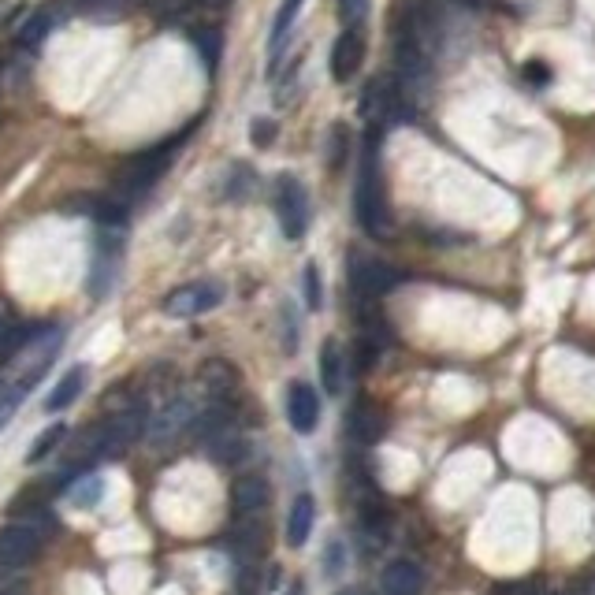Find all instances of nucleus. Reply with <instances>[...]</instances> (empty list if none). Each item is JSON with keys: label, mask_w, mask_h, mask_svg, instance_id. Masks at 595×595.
Wrapping results in <instances>:
<instances>
[{"label": "nucleus", "mask_w": 595, "mask_h": 595, "mask_svg": "<svg viewBox=\"0 0 595 595\" xmlns=\"http://www.w3.org/2000/svg\"><path fill=\"white\" fill-rule=\"evenodd\" d=\"M436 12L428 0H406L398 12L395 27V82L402 93H421L432 75V56H436Z\"/></svg>", "instance_id": "1"}, {"label": "nucleus", "mask_w": 595, "mask_h": 595, "mask_svg": "<svg viewBox=\"0 0 595 595\" xmlns=\"http://www.w3.org/2000/svg\"><path fill=\"white\" fill-rule=\"evenodd\" d=\"M380 134L369 131L365 138V153H361V172L354 186V212L357 224L365 227V235L387 238L391 235V209H387L384 175H380Z\"/></svg>", "instance_id": "2"}, {"label": "nucleus", "mask_w": 595, "mask_h": 595, "mask_svg": "<svg viewBox=\"0 0 595 595\" xmlns=\"http://www.w3.org/2000/svg\"><path fill=\"white\" fill-rule=\"evenodd\" d=\"M190 131H194V123L186 127V131H179L175 138H168V142H157V146L142 149V153H134L123 168H119L116 175V186L123 190V194H146L149 186L157 183L160 175L172 168L175 153H179V146H183L186 138H190Z\"/></svg>", "instance_id": "3"}, {"label": "nucleus", "mask_w": 595, "mask_h": 595, "mask_svg": "<svg viewBox=\"0 0 595 595\" xmlns=\"http://www.w3.org/2000/svg\"><path fill=\"white\" fill-rule=\"evenodd\" d=\"M60 346H64V335L60 331H45V335H34L23 350H19V357H15V369L12 376L4 380V384H12L15 391H23L27 395L30 387L41 384V376L49 372V365H53V357L60 354Z\"/></svg>", "instance_id": "4"}, {"label": "nucleus", "mask_w": 595, "mask_h": 595, "mask_svg": "<svg viewBox=\"0 0 595 595\" xmlns=\"http://www.w3.org/2000/svg\"><path fill=\"white\" fill-rule=\"evenodd\" d=\"M361 112H365V119H369L372 131H376L380 123H398V119L410 116V101H406L402 86H398L391 75H380V79H372L369 86H365Z\"/></svg>", "instance_id": "5"}, {"label": "nucleus", "mask_w": 595, "mask_h": 595, "mask_svg": "<svg viewBox=\"0 0 595 595\" xmlns=\"http://www.w3.org/2000/svg\"><path fill=\"white\" fill-rule=\"evenodd\" d=\"M45 551V532L30 521H15L0 529V566L4 569H27L34 566Z\"/></svg>", "instance_id": "6"}, {"label": "nucleus", "mask_w": 595, "mask_h": 595, "mask_svg": "<svg viewBox=\"0 0 595 595\" xmlns=\"http://www.w3.org/2000/svg\"><path fill=\"white\" fill-rule=\"evenodd\" d=\"M220 302H224V287H220L216 279H198V283L175 287V291L164 298V313L179 320H190V317H201V313H212Z\"/></svg>", "instance_id": "7"}, {"label": "nucleus", "mask_w": 595, "mask_h": 595, "mask_svg": "<svg viewBox=\"0 0 595 595\" xmlns=\"http://www.w3.org/2000/svg\"><path fill=\"white\" fill-rule=\"evenodd\" d=\"M276 216H279V227H283V235L298 242V238L309 231V194H305V186L294 179V175H279L276 183Z\"/></svg>", "instance_id": "8"}, {"label": "nucleus", "mask_w": 595, "mask_h": 595, "mask_svg": "<svg viewBox=\"0 0 595 595\" xmlns=\"http://www.w3.org/2000/svg\"><path fill=\"white\" fill-rule=\"evenodd\" d=\"M402 276L398 268L376 261V257H350V287L361 298H384L387 291H395Z\"/></svg>", "instance_id": "9"}, {"label": "nucleus", "mask_w": 595, "mask_h": 595, "mask_svg": "<svg viewBox=\"0 0 595 595\" xmlns=\"http://www.w3.org/2000/svg\"><path fill=\"white\" fill-rule=\"evenodd\" d=\"M287 421H291V428L298 436L317 432V424H320V398L317 391L309 384H302V380L287 387Z\"/></svg>", "instance_id": "10"}, {"label": "nucleus", "mask_w": 595, "mask_h": 595, "mask_svg": "<svg viewBox=\"0 0 595 595\" xmlns=\"http://www.w3.org/2000/svg\"><path fill=\"white\" fill-rule=\"evenodd\" d=\"M365 60V38L357 27H346L335 45H331V79L335 82H350L357 75V67Z\"/></svg>", "instance_id": "11"}, {"label": "nucleus", "mask_w": 595, "mask_h": 595, "mask_svg": "<svg viewBox=\"0 0 595 595\" xmlns=\"http://www.w3.org/2000/svg\"><path fill=\"white\" fill-rule=\"evenodd\" d=\"M346 432H350L357 443H376V439H384V432H387L384 410H380L376 402H369V398L354 402V410H350V417H346Z\"/></svg>", "instance_id": "12"}, {"label": "nucleus", "mask_w": 595, "mask_h": 595, "mask_svg": "<svg viewBox=\"0 0 595 595\" xmlns=\"http://www.w3.org/2000/svg\"><path fill=\"white\" fill-rule=\"evenodd\" d=\"M272 499V488H268L265 476H242L235 480V488H231V506H235L238 517H253L261 514Z\"/></svg>", "instance_id": "13"}, {"label": "nucleus", "mask_w": 595, "mask_h": 595, "mask_svg": "<svg viewBox=\"0 0 595 595\" xmlns=\"http://www.w3.org/2000/svg\"><path fill=\"white\" fill-rule=\"evenodd\" d=\"M380 584H384V595H421L424 569L417 562H410V558H398V562H391L384 569Z\"/></svg>", "instance_id": "14"}, {"label": "nucleus", "mask_w": 595, "mask_h": 595, "mask_svg": "<svg viewBox=\"0 0 595 595\" xmlns=\"http://www.w3.org/2000/svg\"><path fill=\"white\" fill-rule=\"evenodd\" d=\"M67 212H82V216H93L97 224H112V227H119L127 220V205L101 198V194H79V198H71L67 201Z\"/></svg>", "instance_id": "15"}, {"label": "nucleus", "mask_w": 595, "mask_h": 595, "mask_svg": "<svg viewBox=\"0 0 595 595\" xmlns=\"http://www.w3.org/2000/svg\"><path fill=\"white\" fill-rule=\"evenodd\" d=\"M320 380H324V391L328 395H339L346 387V354L339 339H328L320 346Z\"/></svg>", "instance_id": "16"}, {"label": "nucleus", "mask_w": 595, "mask_h": 595, "mask_svg": "<svg viewBox=\"0 0 595 595\" xmlns=\"http://www.w3.org/2000/svg\"><path fill=\"white\" fill-rule=\"evenodd\" d=\"M313 521H317V499L313 495H298L291 503V514H287V543L305 547L309 532H313Z\"/></svg>", "instance_id": "17"}, {"label": "nucleus", "mask_w": 595, "mask_h": 595, "mask_svg": "<svg viewBox=\"0 0 595 595\" xmlns=\"http://www.w3.org/2000/svg\"><path fill=\"white\" fill-rule=\"evenodd\" d=\"M119 242H101L97 246V261H93V279H90V291L93 298H101V294L112 291V279H116V268H119Z\"/></svg>", "instance_id": "18"}, {"label": "nucleus", "mask_w": 595, "mask_h": 595, "mask_svg": "<svg viewBox=\"0 0 595 595\" xmlns=\"http://www.w3.org/2000/svg\"><path fill=\"white\" fill-rule=\"evenodd\" d=\"M82 387H86V365H75V369H67L64 372V380L49 391V398H45V410L49 413H60V410H67L75 398L82 395Z\"/></svg>", "instance_id": "19"}, {"label": "nucleus", "mask_w": 595, "mask_h": 595, "mask_svg": "<svg viewBox=\"0 0 595 595\" xmlns=\"http://www.w3.org/2000/svg\"><path fill=\"white\" fill-rule=\"evenodd\" d=\"M64 15H67V12H64V4H60V0H53V4H45V8H38V12L30 15L27 27H23V41H27V45H38V41L45 38V34H53L56 23H60Z\"/></svg>", "instance_id": "20"}, {"label": "nucleus", "mask_w": 595, "mask_h": 595, "mask_svg": "<svg viewBox=\"0 0 595 595\" xmlns=\"http://www.w3.org/2000/svg\"><path fill=\"white\" fill-rule=\"evenodd\" d=\"M190 41H194V49L201 53L205 67H209V71H216V64H220V53H224V34H220L216 27H194V30H190Z\"/></svg>", "instance_id": "21"}, {"label": "nucleus", "mask_w": 595, "mask_h": 595, "mask_svg": "<svg viewBox=\"0 0 595 595\" xmlns=\"http://www.w3.org/2000/svg\"><path fill=\"white\" fill-rule=\"evenodd\" d=\"M201 384L209 387L212 395H227V387L238 384V372L231 369V361H205L201 365Z\"/></svg>", "instance_id": "22"}, {"label": "nucleus", "mask_w": 595, "mask_h": 595, "mask_svg": "<svg viewBox=\"0 0 595 595\" xmlns=\"http://www.w3.org/2000/svg\"><path fill=\"white\" fill-rule=\"evenodd\" d=\"M67 436V424H49V428H45V432H41L38 439H34V443H30V450H27V462L30 465H38V462H45V458H49V454H53L56 450V443H60V439Z\"/></svg>", "instance_id": "23"}, {"label": "nucleus", "mask_w": 595, "mask_h": 595, "mask_svg": "<svg viewBox=\"0 0 595 595\" xmlns=\"http://www.w3.org/2000/svg\"><path fill=\"white\" fill-rule=\"evenodd\" d=\"M101 476H82V480H75V488L67 491V499L75 506H93L97 499H101Z\"/></svg>", "instance_id": "24"}, {"label": "nucleus", "mask_w": 595, "mask_h": 595, "mask_svg": "<svg viewBox=\"0 0 595 595\" xmlns=\"http://www.w3.org/2000/svg\"><path fill=\"white\" fill-rule=\"evenodd\" d=\"M298 12H302V0H283V8H279V15H276V27H272V49L283 45V38H287V30L294 27Z\"/></svg>", "instance_id": "25"}, {"label": "nucleus", "mask_w": 595, "mask_h": 595, "mask_svg": "<svg viewBox=\"0 0 595 595\" xmlns=\"http://www.w3.org/2000/svg\"><path fill=\"white\" fill-rule=\"evenodd\" d=\"M346 153H350V131H346L343 123H335V127H331V142H328V164H331V172H339V168H343Z\"/></svg>", "instance_id": "26"}, {"label": "nucleus", "mask_w": 595, "mask_h": 595, "mask_svg": "<svg viewBox=\"0 0 595 595\" xmlns=\"http://www.w3.org/2000/svg\"><path fill=\"white\" fill-rule=\"evenodd\" d=\"M19 346V324H15V317L0 305V361L4 357H12V350Z\"/></svg>", "instance_id": "27"}, {"label": "nucleus", "mask_w": 595, "mask_h": 595, "mask_svg": "<svg viewBox=\"0 0 595 595\" xmlns=\"http://www.w3.org/2000/svg\"><path fill=\"white\" fill-rule=\"evenodd\" d=\"M23 398H27V395H23V391H15L12 384H0V428L12 421L15 410L23 406Z\"/></svg>", "instance_id": "28"}, {"label": "nucleus", "mask_w": 595, "mask_h": 595, "mask_svg": "<svg viewBox=\"0 0 595 595\" xmlns=\"http://www.w3.org/2000/svg\"><path fill=\"white\" fill-rule=\"evenodd\" d=\"M305 305H309V309H320V305H324V287H320L317 265H305Z\"/></svg>", "instance_id": "29"}, {"label": "nucleus", "mask_w": 595, "mask_h": 595, "mask_svg": "<svg viewBox=\"0 0 595 595\" xmlns=\"http://www.w3.org/2000/svg\"><path fill=\"white\" fill-rule=\"evenodd\" d=\"M0 595H27V577L19 569L0 566Z\"/></svg>", "instance_id": "30"}, {"label": "nucleus", "mask_w": 595, "mask_h": 595, "mask_svg": "<svg viewBox=\"0 0 595 595\" xmlns=\"http://www.w3.org/2000/svg\"><path fill=\"white\" fill-rule=\"evenodd\" d=\"M250 138H253V146H272V138H276V123L272 119H253V127H250Z\"/></svg>", "instance_id": "31"}, {"label": "nucleus", "mask_w": 595, "mask_h": 595, "mask_svg": "<svg viewBox=\"0 0 595 595\" xmlns=\"http://www.w3.org/2000/svg\"><path fill=\"white\" fill-rule=\"evenodd\" d=\"M339 15H343L346 27L361 30V19H365V0H343V4H339Z\"/></svg>", "instance_id": "32"}, {"label": "nucleus", "mask_w": 595, "mask_h": 595, "mask_svg": "<svg viewBox=\"0 0 595 595\" xmlns=\"http://www.w3.org/2000/svg\"><path fill=\"white\" fill-rule=\"evenodd\" d=\"M283 350H287V354L298 350V324H294L291 305H283Z\"/></svg>", "instance_id": "33"}, {"label": "nucleus", "mask_w": 595, "mask_h": 595, "mask_svg": "<svg viewBox=\"0 0 595 595\" xmlns=\"http://www.w3.org/2000/svg\"><path fill=\"white\" fill-rule=\"evenodd\" d=\"M324 569H328V577H339L343 573V543L331 540L328 551H324Z\"/></svg>", "instance_id": "34"}, {"label": "nucleus", "mask_w": 595, "mask_h": 595, "mask_svg": "<svg viewBox=\"0 0 595 595\" xmlns=\"http://www.w3.org/2000/svg\"><path fill=\"white\" fill-rule=\"evenodd\" d=\"M60 4H64V12L71 15V12H97L101 0H60Z\"/></svg>", "instance_id": "35"}, {"label": "nucleus", "mask_w": 595, "mask_h": 595, "mask_svg": "<svg viewBox=\"0 0 595 595\" xmlns=\"http://www.w3.org/2000/svg\"><path fill=\"white\" fill-rule=\"evenodd\" d=\"M525 79L536 82V86H543V82H551V71H547L543 64H529L525 67Z\"/></svg>", "instance_id": "36"}, {"label": "nucleus", "mask_w": 595, "mask_h": 595, "mask_svg": "<svg viewBox=\"0 0 595 595\" xmlns=\"http://www.w3.org/2000/svg\"><path fill=\"white\" fill-rule=\"evenodd\" d=\"M168 8H186V4H194V0H164Z\"/></svg>", "instance_id": "37"}, {"label": "nucleus", "mask_w": 595, "mask_h": 595, "mask_svg": "<svg viewBox=\"0 0 595 595\" xmlns=\"http://www.w3.org/2000/svg\"><path fill=\"white\" fill-rule=\"evenodd\" d=\"M458 4H469V8H476V4H484V0H458Z\"/></svg>", "instance_id": "38"}, {"label": "nucleus", "mask_w": 595, "mask_h": 595, "mask_svg": "<svg viewBox=\"0 0 595 595\" xmlns=\"http://www.w3.org/2000/svg\"><path fill=\"white\" fill-rule=\"evenodd\" d=\"M287 595H302V584H294V588H291Z\"/></svg>", "instance_id": "39"}, {"label": "nucleus", "mask_w": 595, "mask_h": 595, "mask_svg": "<svg viewBox=\"0 0 595 595\" xmlns=\"http://www.w3.org/2000/svg\"><path fill=\"white\" fill-rule=\"evenodd\" d=\"M335 595H357L354 588H343V592H335Z\"/></svg>", "instance_id": "40"}]
</instances>
